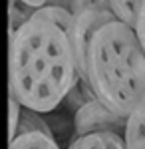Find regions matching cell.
Here are the masks:
<instances>
[{
	"label": "cell",
	"instance_id": "1",
	"mask_svg": "<svg viewBox=\"0 0 145 149\" xmlns=\"http://www.w3.org/2000/svg\"><path fill=\"white\" fill-rule=\"evenodd\" d=\"M78 84L74 16L52 4L30 12L10 34V100L24 111L52 113Z\"/></svg>",
	"mask_w": 145,
	"mask_h": 149
},
{
	"label": "cell",
	"instance_id": "2",
	"mask_svg": "<svg viewBox=\"0 0 145 149\" xmlns=\"http://www.w3.org/2000/svg\"><path fill=\"white\" fill-rule=\"evenodd\" d=\"M79 80L112 113L127 117L145 100V52L133 28L93 0L74 18Z\"/></svg>",
	"mask_w": 145,
	"mask_h": 149
},
{
	"label": "cell",
	"instance_id": "3",
	"mask_svg": "<svg viewBox=\"0 0 145 149\" xmlns=\"http://www.w3.org/2000/svg\"><path fill=\"white\" fill-rule=\"evenodd\" d=\"M74 127H76V137L88 135V133H98V131H113V133L123 135L125 117L112 113L105 105H101L93 97L78 107L76 117H74Z\"/></svg>",
	"mask_w": 145,
	"mask_h": 149
},
{
	"label": "cell",
	"instance_id": "4",
	"mask_svg": "<svg viewBox=\"0 0 145 149\" xmlns=\"http://www.w3.org/2000/svg\"><path fill=\"white\" fill-rule=\"evenodd\" d=\"M10 149H62L50 129L42 123L18 127L10 135Z\"/></svg>",
	"mask_w": 145,
	"mask_h": 149
},
{
	"label": "cell",
	"instance_id": "5",
	"mask_svg": "<svg viewBox=\"0 0 145 149\" xmlns=\"http://www.w3.org/2000/svg\"><path fill=\"white\" fill-rule=\"evenodd\" d=\"M121 137L125 149H145V100L125 117Z\"/></svg>",
	"mask_w": 145,
	"mask_h": 149
},
{
	"label": "cell",
	"instance_id": "6",
	"mask_svg": "<svg viewBox=\"0 0 145 149\" xmlns=\"http://www.w3.org/2000/svg\"><path fill=\"white\" fill-rule=\"evenodd\" d=\"M66 149H125V143H123L121 133L98 131V133L74 137Z\"/></svg>",
	"mask_w": 145,
	"mask_h": 149
},
{
	"label": "cell",
	"instance_id": "7",
	"mask_svg": "<svg viewBox=\"0 0 145 149\" xmlns=\"http://www.w3.org/2000/svg\"><path fill=\"white\" fill-rule=\"evenodd\" d=\"M139 4H141V0H107V6H109L112 14L117 20L131 26V28H133L135 14L139 10Z\"/></svg>",
	"mask_w": 145,
	"mask_h": 149
},
{
	"label": "cell",
	"instance_id": "8",
	"mask_svg": "<svg viewBox=\"0 0 145 149\" xmlns=\"http://www.w3.org/2000/svg\"><path fill=\"white\" fill-rule=\"evenodd\" d=\"M91 2H93V0H50L52 6H60V8L68 10L74 18H76L78 14H82Z\"/></svg>",
	"mask_w": 145,
	"mask_h": 149
},
{
	"label": "cell",
	"instance_id": "9",
	"mask_svg": "<svg viewBox=\"0 0 145 149\" xmlns=\"http://www.w3.org/2000/svg\"><path fill=\"white\" fill-rule=\"evenodd\" d=\"M133 32L141 44V50L145 52V0H141L139 10L135 14V22H133Z\"/></svg>",
	"mask_w": 145,
	"mask_h": 149
},
{
	"label": "cell",
	"instance_id": "10",
	"mask_svg": "<svg viewBox=\"0 0 145 149\" xmlns=\"http://www.w3.org/2000/svg\"><path fill=\"white\" fill-rule=\"evenodd\" d=\"M18 4H22L24 8H28V10H40V8H44L50 4V0H16Z\"/></svg>",
	"mask_w": 145,
	"mask_h": 149
}]
</instances>
